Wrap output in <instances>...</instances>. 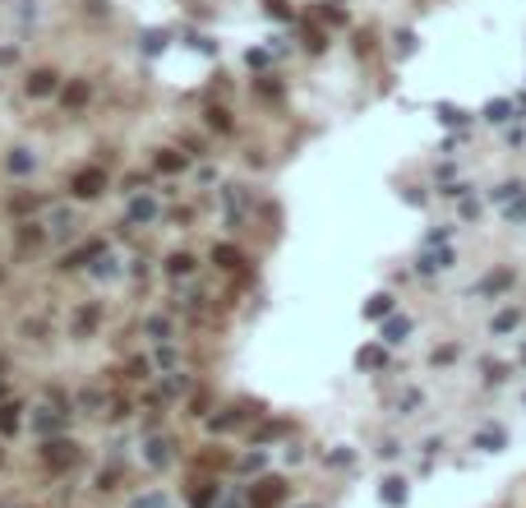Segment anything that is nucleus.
<instances>
[{
	"label": "nucleus",
	"instance_id": "nucleus-26",
	"mask_svg": "<svg viewBox=\"0 0 526 508\" xmlns=\"http://www.w3.org/2000/svg\"><path fill=\"white\" fill-rule=\"evenodd\" d=\"M485 116H490V121H512V102H490V107H485Z\"/></svg>",
	"mask_w": 526,
	"mask_h": 508
},
{
	"label": "nucleus",
	"instance_id": "nucleus-16",
	"mask_svg": "<svg viewBox=\"0 0 526 508\" xmlns=\"http://www.w3.org/2000/svg\"><path fill=\"white\" fill-rule=\"evenodd\" d=\"M74 328H78V338H88V333H93V328H97V305H83V309H78Z\"/></svg>",
	"mask_w": 526,
	"mask_h": 508
},
{
	"label": "nucleus",
	"instance_id": "nucleus-17",
	"mask_svg": "<svg viewBox=\"0 0 526 508\" xmlns=\"http://www.w3.org/2000/svg\"><path fill=\"white\" fill-rule=\"evenodd\" d=\"M365 314H370V319H388V314H392V296H370Z\"/></svg>",
	"mask_w": 526,
	"mask_h": 508
},
{
	"label": "nucleus",
	"instance_id": "nucleus-34",
	"mask_svg": "<svg viewBox=\"0 0 526 508\" xmlns=\"http://www.w3.org/2000/svg\"><path fill=\"white\" fill-rule=\"evenodd\" d=\"M148 333H153V338H167V319H148Z\"/></svg>",
	"mask_w": 526,
	"mask_h": 508
},
{
	"label": "nucleus",
	"instance_id": "nucleus-23",
	"mask_svg": "<svg viewBox=\"0 0 526 508\" xmlns=\"http://www.w3.org/2000/svg\"><path fill=\"white\" fill-rule=\"evenodd\" d=\"M167 273H171V277L194 273V259H189V254H171V259H167Z\"/></svg>",
	"mask_w": 526,
	"mask_h": 508
},
{
	"label": "nucleus",
	"instance_id": "nucleus-20",
	"mask_svg": "<svg viewBox=\"0 0 526 508\" xmlns=\"http://www.w3.org/2000/svg\"><path fill=\"white\" fill-rule=\"evenodd\" d=\"M10 171H14V176H28V171H32V153H28V148H14V153H10Z\"/></svg>",
	"mask_w": 526,
	"mask_h": 508
},
{
	"label": "nucleus",
	"instance_id": "nucleus-15",
	"mask_svg": "<svg viewBox=\"0 0 526 508\" xmlns=\"http://www.w3.org/2000/svg\"><path fill=\"white\" fill-rule=\"evenodd\" d=\"M143 448H148V462H153V467H167V462H171V444H167V439H148Z\"/></svg>",
	"mask_w": 526,
	"mask_h": 508
},
{
	"label": "nucleus",
	"instance_id": "nucleus-31",
	"mask_svg": "<svg viewBox=\"0 0 526 508\" xmlns=\"http://www.w3.org/2000/svg\"><path fill=\"white\" fill-rule=\"evenodd\" d=\"M19 241H23V250H28V245H37V241H42V231H37V227H32V222H28V227H23V236H19Z\"/></svg>",
	"mask_w": 526,
	"mask_h": 508
},
{
	"label": "nucleus",
	"instance_id": "nucleus-1",
	"mask_svg": "<svg viewBox=\"0 0 526 508\" xmlns=\"http://www.w3.org/2000/svg\"><path fill=\"white\" fill-rule=\"evenodd\" d=\"M286 499V480L282 476H263L249 485V508H277Z\"/></svg>",
	"mask_w": 526,
	"mask_h": 508
},
{
	"label": "nucleus",
	"instance_id": "nucleus-36",
	"mask_svg": "<svg viewBox=\"0 0 526 508\" xmlns=\"http://www.w3.org/2000/svg\"><path fill=\"white\" fill-rule=\"evenodd\" d=\"M240 467H245V471H259V467H263V453H249V458L240 462Z\"/></svg>",
	"mask_w": 526,
	"mask_h": 508
},
{
	"label": "nucleus",
	"instance_id": "nucleus-24",
	"mask_svg": "<svg viewBox=\"0 0 526 508\" xmlns=\"http://www.w3.org/2000/svg\"><path fill=\"white\" fill-rule=\"evenodd\" d=\"M503 217H508V222H526V194H517L512 203H503Z\"/></svg>",
	"mask_w": 526,
	"mask_h": 508
},
{
	"label": "nucleus",
	"instance_id": "nucleus-25",
	"mask_svg": "<svg viewBox=\"0 0 526 508\" xmlns=\"http://www.w3.org/2000/svg\"><path fill=\"white\" fill-rule=\"evenodd\" d=\"M517 319H522L517 309H503V314H498V319L490 323V328H494V333H512V328H517Z\"/></svg>",
	"mask_w": 526,
	"mask_h": 508
},
{
	"label": "nucleus",
	"instance_id": "nucleus-35",
	"mask_svg": "<svg viewBox=\"0 0 526 508\" xmlns=\"http://www.w3.org/2000/svg\"><path fill=\"white\" fill-rule=\"evenodd\" d=\"M452 356H457V347H439V352H434V360H439V365H448Z\"/></svg>",
	"mask_w": 526,
	"mask_h": 508
},
{
	"label": "nucleus",
	"instance_id": "nucleus-7",
	"mask_svg": "<svg viewBox=\"0 0 526 508\" xmlns=\"http://www.w3.org/2000/svg\"><path fill=\"white\" fill-rule=\"evenodd\" d=\"M508 287H512V268H498V273H490L485 282H480L476 292L480 296H494V292H508Z\"/></svg>",
	"mask_w": 526,
	"mask_h": 508
},
{
	"label": "nucleus",
	"instance_id": "nucleus-6",
	"mask_svg": "<svg viewBox=\"0 0 526 508\" xmlns=\"http://www.w3.org/2000/svg\"><path fill=\"white\" fill-rule=\"evenodd\" d=\"M503 444H508V434L498 430V425H485V430L476 434V448H480V453H498Z\"/></svg>",
	"mask_w": 526,
	"mask_h": 508
},
{
	"label": "nucleus",
	"instance_id": "nucleus-38",
	"mask_svg": "<svg viewBox=\"0 0 526 508\" xmlns=\"http://www.w3.org/2000/svg\"><path fill=\"white\" fill-rule=\"evenodd\" d=\"M522 360H526V352H522Z\"/></svg>",
	"mask_w": 526,
	"mask_h": 508
},
{
	"label": "nucleus",
	"instance_id": "nucleus-33",
	"mask_svg": "<svg viewBox=\"0 0 526 508\" xmlns=\"http://www.w3.org/2000/svg\"><path fill=\"white\" fill-rule=\"evenodd\" d=\"M443 241H448V227H434V231H430V241H425V245H443Z\"/></svg>",
	"mask_w": 526,
	"mask_h": 508
},
{
	"label": "nucleus",
	"instance_id": "nucleus-11",
	"mask_svg": "<svg viewBox=\"0 0 526 508\" xmlns=\"http://www.w3.org/2000/svg\"><path fill=\"white\" fill-rule=\"evenodd\" d=\"M213 263H217V268H240V263H245V254H240L235 245H217L213 250Z\"/></svg>",
	"mask_w": 526,
	"mask_h": 508
},
{
	"label": "nucleus",
	"instance_id": "nucleus-10",
	"mask_svg": "<svg viewBox=\"0 0 526 508\" xmlns=\"http://www.w3.org/2000/svg\"><path fill=\"white\" fill-rule=\"evenodd\" d=\"M217 494H222V490H217L213 480H199V490L189 494V508H213V504H217Z\"/></svg>",
	"mask_w": 526,
	"mask_h": 508
},
{
	"label": "nucleus",
	"instance_id": "nucleus-3",
	"mask_svg": "<svg viewBox=\"0 0 526 508\" xmlns=\"http://www.w3.org/2000/svg\"><path fill=\"white\" fill-rule=\"evenodd\" d=\"M70 190H74V199H97V194L107 190V171H102V167H83V171H74Z\"/></svg>",
	"mask_w": 526,
	"mask_h": 508
},
{
	"label": "nucleus",
	"instance_id": "nucleus-21",
	"mask_svg": "<svg viewBox=\"0 0 526 508\" xmlns=\"http://www.w3.org/2000/svg\"><path fill=\"white\" fill-rule=\"evenodd\" d=\"M157 167H162V171H185V153H171V148H162V153H157Z\"/></svg>",
	"mask_w": 526,
	"mask_h": 508
},
{
	"label": "nucleus",
	"instance_id": "nucleus-12",
	"mask_svg": "<svg viewBox=\"0 0 526 508\" xmlns=\"http://www.w3.org/2000/svg\"><path fill=\"white\" fill-rule=\"evenodd\" d=\"M65 416H70V412H37V416H32V425H37L42 434H51V430H61V425H65Z\"/></svg>",
	"mask_w": 526,
	"mask_h": 508
},
{
	"label": "nucleus",
	"instance_id": "nucleus-8",
	"mask_svg": "<svg viewBox=\"0 0 526 508\" xmlns=\"http://www.w3.org/2000/svg\"><path fill=\"white\" fill-rule=\"evenodd\" d=\"M83 259H102V241H88L83 250H74V254H65V259H61V268H78Z\"/></svg>",
	"mask_w": 526,
	"mask_h": 508
},
{
	"label": "nucleus",
	"instance_id": "nucleus-27",
	"mask_svg": "<svg viewBox=\"0 0 526 508\" xmlns=\"http://www.w3.org/2000/svg\"><path fill=\"white\" fill-rule=\"evenodd\" d=\"M360 365H365V369L383 365V347H365V352H360Z\"/></svg>",
	"mask_w": 526,
	"mask_h": 508
},
{
	"label": "nucleus",
	"instance_id": "nucleus-4",
	"mask_svg": "<svg viewBox=\"0 0 526 508\" xmlns=\"http://www.w3.org/2000/svg\"><path fill=\"white\" fill-rule=\"evenodd\" d=\"M448 263H452V250H448V245H430L425 254H420L416 268H420V273H443Z\"/></svg>",
	"mask_w": 526,
	"mask_h": 508
},
{
	"label": "nucleus",
	"instance_id": "nucleus-30",
	"mask_svg": "<svg viewBox=\"0 0 526 508\" xmlns=\"http://www.w3.org/2000/svg\"><path fill=\"white\" fill-rule=\"evenodd\" d=\"M268 14L273 19H291V5H286V0H268Z\"/></svg>",
	"mask_w": 526,
	"mask_h": 508
},
{
	"label": "nucleus",
	"instance_id": "nucleus-9",
	"mask_svg": "<svg viewBox=\"0 0 526 508\" xmlns=\"http://www.w3.org/2000/svg\"><path fill=\"white\" fill-rule=\"evenodd\" d=\"M51 88H56V74H51V70H32V74H28V92H32V97H47Z\"/></svg>",
	"mask_w": 526,
	"mask_h": 508
},
{
	"label": "nucleus",
	"instance_id": "nucleus-14",
	"mask_svg": "<svg viewBox=\"0 0 526 508\" xmlns=\"http://www.w3.org/2000/svg\"><path fill=\"white\" fill-rule=\"evenodd\" d=\"M88 97H93V88H88V83H83V79H74V83H70V88H65V107H83V102H88Z\"/></svg>",
	"mask_w": 526,
	"mask_h": 508
},
{
	"label": "nucleus",
	"instance_id": "nucleus-19",
	"mask_svg": "<svg viewBox=\"0 0 526 508\" xmlns=\"http://www.w3.org/2000/svg\"><path fill=\"white\" fill-rule=\"evenodd\" d=\"M14 430H19V407L5 402V407H0V434H14Z\"/></svg>",
	"mask_w": 526,
	"mask_h": 508
},
{
	"label": "nucleus",
	"instance_id": "nucleus-32",
	"mask_svg": "<svg viewBox=\"0 0 526 508\" xmlns=\"http://www.w3.org/2000/svg\"><path fill=\"white\" fill-rule=\"evenodd\" d=\"M134 508H167V499H162V494H148V499H139Z\"/></svg>",
	"mask_w": 526,
	"mask_h": 508
},
{
	"label": "nucleus",
	"instance_id": "nucleus-2",
	"mask_svg": "<svg viewBox=\"0 0 526 508\" xmlns=\"http://www.w3.org/2000/svg\"><path fill=\"white\" fill-rule=\"evenodd\" d=\"M42 462H47L51 471H65V467H74V462H78V444H74V439H47Z\"/></svg>",
	"mask_w": 526,
	"mask_h": 508
},
{
	"label": "nucleus",
	"instance_id": "nucleus-28",
	"mask_svg": "<svg viewBox=\"0 0 526 508\" xmlns=\"http://www.w3.org/2000/svg\"><path fill=\"white\" fill-rule=\"evenodd\" d=\"M208 125H213V130H231V116L222 107H208Z\"/></svg>",
	"mask_w": 526,
	"mask_h": 508
},
{
	"label": "nucleus",
	"instance_id": "nucleus-22",
	"mask_svg": "<svg viewBox=\"0 0 526 508\" xmlns=\"http://www.w3.org/2000/svg\"><path fill=\"white\" fill-rule=\"evenodd\" d=\"M153 213H157L153 199H134V203H129V222H148Z\"/></svg>",
	"mask_w": 526,
	"mask_h": 508
},
{
	"label": "nucleus",
	"instance_id": "nucleus-18",
	"mask_svg": "<svg viewBox=\"0 0 526 508\" xmlns=\"http://www.w3.org/2000/svg\"><path fill=\"white\" fill-rule=\"evenodd\" d=\"M411 333V319H388L383 323V342H402Z\"/></svg>",
	"mask_w": 526,
	"mask_h": 508
},
{
	"label": "nucleus",
	"instance_id": "nucleus-13",
	"mask_svg": "<svg viewBox=\"0 0 526 508\" xmlns=\"http://www.w3.org/2000/svg\"><path fill=\"white\" fill-rule=\"evenodd\" d=\"M517 194H526V185H522V181H503L498 190H490V199H494V203H512Z\"/></svg>",
	"mask_w": 526,
	"mask_h": 508
},
{
	"label": "nucleus",
	"instance_id": "nucleus-37",
	"mask_svg": "<svg viewBox=\"0 0 526 508\" xmlns=\"http://www.w3.org/2000/svg\"><path fill=\"white\" fill-rule=\"evenodd\" d=\"M0 398H5V388H0Z\"/></svg>",
	"mask_w": 526,
	"mask_h": 508
},
{
	"label": "nucleus",
	"instance_id": "nucleus-5",
	"mask_svg": "<svg viewBox=\"0 0 526 508\" xmlns=\"http://www.w3.org/2000/svg\"><path fill=\"white\" fill-rule=\"evenodd\" d=\"M379 499H383L388 508H402V504H406V480H402V476H388L383 490H379Z\"/></svg>",
	"mask_w": 526,
	"mask_h": 508
},
{
	"label": "nucleus",
	"instance_id": "nucleus-29",
	"mask_svg": "<svg viewBox=\"0 0 526 508\" xmlns=\"http://www.w3.org/2000/svg\"><path fill=\"white\" fill-rule=\"evenodd\" d=\"M305 46H310V51H324V32H319V28H305Z\"/></svg>",
	"mask_w": 526,
	"mask_h": 508
}]
</instances>
